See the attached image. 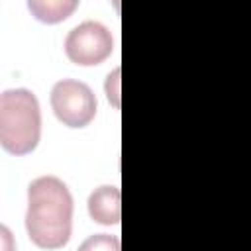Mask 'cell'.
<instances>
[{
    "mask_svg": "<svg viewBox=\"0 0 251 251\" xmlns=\"http://www.w3.org/2000/svg\"><path fill=\"white\" fill-rule=\"evenodd\" d=\"M25 229L41 249H59L73 231V196L67 184L53 176H39L27 188Z\"/></svg>",
    "mask_w": 251,
    "mask_h": 251,
    "instance_id": "1",
    "label": "cell"
},
{
    "mask_svg": "<svg viewBox=\"0 0 251 251\" xmlns=\"http://www.w3.org/2000/svg\"><path fill=\"white\" fill-rule=\"evenodd\" d=\"M41 135L39 102L27 88H10L0 96V143L12 155L31 153Z\"/></svg>",
    "mask_w": 251,
    "mask_h": 251,
    "instance_id": "2",
    "label": "cell"
},
{
    "mask_svg": "<svg viewBox=\"0 0 251 251\" xmlns=\"http://www.w3.org/2000/svg\"><path fill=\"white\" fill-rule=\"evenodd\" d=\"M51 108L67 127H84L96 116V96L88 84L63 78L51 90Z\"/></svg>",
    "mask_w": 251,
    "mask_h": 251,
    "instance_id": "3",
    "label": "cell"
},
{
    "mask_svg": "<svg viewBox=\"0 0 251 251\" xmlns=\"http://www.w3.org/2000/svg\"><path fill=\"white\" fill-rule=\"evenodd\" d=\"M114 49L112 33L106 25L98 22H82L73 27L65 39L67 57L80 67L100 65L110 57Z\"/></svg>",
    "mask_w": 251,
    "mask_h": 251,
    "instance_id": "4",
    "label": "cell"
},
{
    "mask_svg": "<svg viewBox=\"0 0 251 251\" xmlns=\"http://www.w3.org/2000/svg\"><path fill=\"white\" fill-rule=\"evenodd\" d=\"M122 200L116 186H100L88 196V214L102 226H116L122 218Z\"/></svg>",
    "mask_w": 251,
    "mask_h": 251,
    "instance_id": "5",
    "label": "cell"
},
{
    "mask_svg": "<svg viewBox=\"0 0 251 251\" xmlns=\"http://www.w3.org/2000/svg\"><path fill=\"white\" fill-rule=\"evenodd\" d=\"M31 14L43 24H59L67 20L76 8L75 0H31L27 2Z\"/></svg>",
    "mask_w": 251,
    "mask_h": 251,
    "instance_id": "6",
    "label": "cell"
},
{
    "mask_svg": "<svg viewBox=\"0 0 251 251\" xmlns=\"http://www.w3.org/2000/svg\"><path fill=\"white\" fill-rule=\"evenodd\" d=\"M78 251H120V239L110 233H94L82 241Z\"/></svg>",
    "mask_w": 251,
    "mask_h": 251,
    "instance_id": "7",
    "label": "cell"
}]
</instances>
